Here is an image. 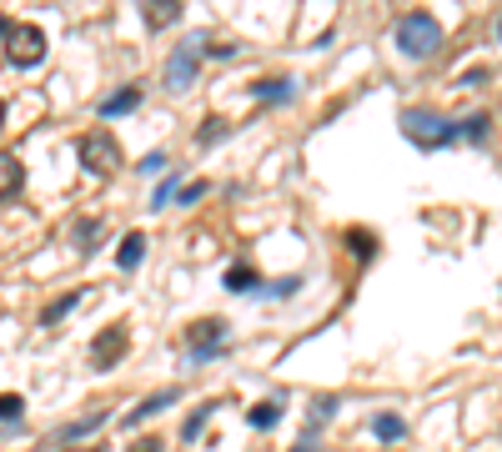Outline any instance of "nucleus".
Instances as JSON below:
<instances>
[{"mask_svg":"<svg viewBox=\"0 0 502 452\" xmlns=\"http://www.w3.org/2000/svg\"><path fill=\"white\" fill-rule=\"evenodd\" d=\"M347 247H351V256H357V262H372V256H376V237L367 231V226H351V231H347Z\"/></svg>","mask_w":502,"mask_h":452,"instance_id":"obj_17","label":"nucleus"},{"mask_svg":"<svg viewBox=\"0 0 502 452\" xmlns=\"http://www.w3.org/2000/svg\"><path fill=\"white\" fill-rule=\"evenodd\" d=\"M372 432H376L382 442H397L402 432H407V422H402L397 413H376V417H372Z\"/></svg>","mask_w":502,"mask_h":452,"instance_id":"obj_20","label":"nucleus"},{"mask_svg":"<svg viewBox=\"0 0 502 452\" xmlns=\"http://www.w3.org/2000/svg\"><path fill=\"white\" fill-rule=\"evenodd\" d=\"M216 407H221V402H201V407H191V417L181 422V442H196V438H201V427L212 422Z\"/></svg>","mask_w":502,"mask_h":452,"instance_id":"obj_15","label":"nucleus"},{"mask_svg":"<svg viewBox=\"0 0 502 452\" xmlns=\"http://www.w3.org/2000/svg\"><path fill=\"white\" fill-rule=\"evenodd\" d=\"M256 100H266V106H281V100H291V81L287 75H272V81H256Z\"/></svg>","mask_w":502,"mask_h":452,"instance_id":"obj_14","label":"nucleus"},{"mask_svg":"<svg viewBox=\"0 0 502 452\" xmlns=\"http://www.w3.org/2000/svg\"><path fill=\"white\" fill-rule=\"evenodd\" d=\"M247 422L256 427V432H266V427H276V422H281V402H256V407H251V413H247Z\"/></svg>","mask_w":502,"mask_h":452,"instance_id":"obj_19","label":"nucleus"},{"mask_svg":"<svg viewBox=\"0 0 502 452\" xmlns=\"http://www.w3.org/2000/svg\"><path fill=\"white\" fill-rule=\"evenodd\" d=\"M21 413H25L21 392H0V422H21Z\"/></svg>","mask_w":502,"mask_h":452,"instance_id":"obj_24","label":"nucleus"},{"mask_svg":"<svg viewBox=\"0 0 502 452\" xmlns=\"http://www.w3.org/2000/svg\"><path fill=\"white\" fill-rule=\"evenodd\" d=\"M498 36H502V21H498Z\"/></svg>","mask_w":502,"mask_h":452,"instance_id":"obj_35","label":"nucleus"},{"mask_svg":"<svg viewBox=\"0 0 502 452\" xmlns=\"http://www.w3.org/2000/svg\"><path fill=\"white\" fill-rule=\"evenodd\" d=\"M75 156L86 166L91 176H116L121 171V141L111 131H86V136L75 141Z\"/></svg>","mask_w":502,"mask_h":452,"instance_id":"obj_3","label":"nucleus"},{"mask_svg":"<svg viewBox=\"0 0 502 452\" xmlns=\"http://www.w3.org/2000/svg\"><path fill=\"white\" fill-rule=\"evenodd\" d=\"M126 347H131V326H126V322H111L96 342H91V362H96V372H111V367H121Z\"/></svg>","mask_w":502,"mask_h":452,"instance_id":"obj_7","label":"nucleus"},{"mask_svg":"<svg viewBox=\"0 0 502 452\" xmlns=\"http://www.w3.org/2000/svg\"><path fill=\"white\" fill-rule=\"evenodd\" d=\"M131 452H161V438H141Z\"/></svg>","mask_w":502,"mask_h":452,"instance_id":"obj_30","label":"nucleus"},{"mask_svg":"<svg viewBox=\"0 0 502 452\" xmlns=\"http://www.w3.org/2000/svg\"><path fill=\"white\" fill-rule=\"evenodd\" d=\"M136 106H141V86H121V91H111V96H100V116H106V121L136 111Z\"/></svg>","mask_w":502,"mask_h":452,"instance_id":"obj_11","label":"nucleus"},{"mask_svg":"<svg viewBox=\"0 0 502 452\" xmlns=\"http://www.w3.org/2000/svg\"><path fill=\"white\" fill-rule=\"evenodd\" d=\"M146 231H126L121 237V247H116V266H121V272H136L141 262H146Z\"/></svg>","mask_w":502,"mask_h":452,"instance_id":"obj_9","label":"nucleus"},{"mask_svg":"<svg viewBox=\"0 0 502 452\" xmlns=\"http://www.w3.org/2000/svg\"><path fill=\"white\" fill-rule=\"evenodd\" d=\"M11 50H5V61L21 65V71H30V65L46 61V30L40 25H11Z\"/></svg>","mask_w":502,"mask_h":452,"instance_id":"obj_5","label":"nucleus"},{"mask_svg":"<svg viewBox=\"0 0 502 452\" xmlns=\"http://www.w3.org/2000/svg\"><path fill=\"white\" fill-rule=\"evenodd\" d=\"M75 301H81V291H65V297H56V301L46 307V312H40V326H56V322H61V317L75 307Z\"/></svg>","mask_w":502,"mask_h":452,"instance_id":"obj_23","label":"nucleus"},{"mask_svg":"<svg viewBox=\"0 0 502 452\" xmlns=\"http://www.w3.org/2000/svg\"><path fill=\"white\" fill-rule=\"evenodd\" d=\"M96 427H106V407H91L86 417L65 422V427H61V438H86V432H96Z\"/></svg>","mask_w":502,"mask_h":452,"instance_id":"obj_18","label":"nucleus"},{"mask_svg":"<svg viewBox=\"0 0 502 452\" xmlns=\"http://www.w3.org/2000/svg\"><path fill=\"white\" fill-rule=\"evenodd\" d=\"M291 452H316V448H312V442H297V448H291Z\"/></svg>","mask_w":502,"mask_h":452,"instance_id":"obj_32","label":"nucleus"},{"mask_svg":"<svg viewBox=\"0 0 502 452\" xmlns=\"http://www.w3.org/2000/svg\"><path fill=\"white\" fill-rule=\"evenodd\" d=\"M0 126H5V100H0Z\"/></svg>","mask_w":502,"mask_h":452,"instance_id":"obj_33","label":"nucleus"},{"mask_svg":"<svg viewBox=\"0 0 502 452\" xmlns=\"http://www.w3.org/2000/svg\"><path fill=\"white\" fill-rule=\"evenodd\" d=\"M206 191H212V181H191V187H186V191H176V196H181V206H191V201H201Z\"/></svg>","mask_w":502,"mask_h":452,"instance_id":"obj_26","label":"nucleus"},{"mask_svg":"<svg viewBox=\"0 0 502 452\" xmlns=\"http://www.w3.org/2000/svg\"><path fill=\"white\" fill-rule=\"evenodd\" d=\"M71 241H75V251H81V256H91V251L106 241V216H81V222L71 226Z\"/></svg>","mask_w":502,"mask_h":452,"instance_id":"obj_8","label":"nucleus"},{"mask_svg":"<svg viewBox=\"0 0 502 452\" xmlns=\"http://www.w3.org/2000/svg\"><path fill=\"white\" fill-rule=\"evenodd\" d=\"M81 452H106V448H81Z\"/></svg>","mask_w":502,"mask_h":452,"instance_id":"obj_34","label":"nucleus"},{"mask_svg":"<svg viewBox=\"0 0 502 452\" xmlns=\"http://www.w3.org/2000/svg\"><path fill=\"white\" fill-rule=\"evenodd\" d=\"M176 397H181V392H176V387H161V392H156V397H146V402H141L136 413H126V427H141V417H156V413H166V407H171Z\"/></svg>","mask_w":502,"mask_h":452,"instance_id":"obj_12","label":"nucleus"},{"mask_svg":"<svg viewBox=\"0 0 502 452\" xmlns=\"http://www.w3.org/2000/svg\"><path fill=\"white\" fill-rule=\"evenodd\" d=\"M397 46H402V56H412V61L437 56V50H442V25L432 21L427 11H407L397 21Z\"/></svg>","mask_w":502,"mask_h":452,"instance_id":"obj_2","label":"nucleus"},{"mask_svg":"<svg viewBox=\"0 0 502 452\" xmlns=\"http://www.w3.org/2000/svg\"><path fill=\"white\" fill-rule=\"evenodd\" d=\"M397 121H402V136L412 141V146H422V151H442V146L457 141V121H447V116H437V111H427V106H407Z\"/></svg>","mask_w":502,"mask_h":452,"instance_id":"obj_1","label":"nucleus"},{"mask_svg":"<svg viewBox=\"0 0 502 452\" xmlns=\"http://www.w3.org/2000/svg\"><path fill=\"white\" fill-rule=\"evenodd\" d=\"M21 187H25V166H21V156L0 151V201L21 196Z\"/></svg>","mask_w":502,"mask_h":452,"instance_id":"obj_10","label":"nucleus"},{"mask_svg":"<svg viewBox=\"0 0 502 452\" xmlns=\"http://www.w3.org/2000/svg\"><path fill=\"white\" fill-rule=\"evenodd\" d=\"M141 15H146L151 30H166L171 21H181V5L176 0H151V5H141Z\"/></svg>","mask_w":502,"mask_h":452,"instance_id":"obj_13","label":"nucleus"},{"mask_svg":"<svg viewBox=\"0 0 502 452\" xmlns=\"http://www.w3.org/2000/svg\"><path fill=\"white\" fill-rule=\"evenodd\" d=\"M226 322L221 317H201V322H191L186 326V352H191V362H212L216 352L226 347Z\"/></svg>","mask_w":502,"mask_h":452,"instance_id":"obj_4","label":"nucleus"},{"mask_svg":"<svg viewBox=\"0 0 502 452\" xmlns=\"http://www.w3.org/2000/svg\"><path fill=\"white\" fill-rule=\"evenodd\" d=\"M206 56H216V61H231V56H237V46H231V40H206Z\"/></svg>","mask_w":502,"mask_h":452,"instance_id":"obj_25","label":"nucleus"},{"mask_svg":"<svg viewBox=\"0 0 502 452\" xmlns=\"http://www.w3.org/2000/svg\"><path fill=\"white\" fill-rule=\"evenodd\" d=\"M11 25H15L11 15H0V36H11Z\"/></svg>","mask_w":502,"mask_h":452,"instance_id":"obj_31","label":"nucleus"},{"mask_svg":"<svg viewBox=\"0 0 502 452\" xmlns=\"http://www.w3.org/2000/svg\"><path fill=\"white\" fill-rule=\"evenodd\" d=\"M196 65H201V40H186V46H176L166 56V91H191L196 86Z\"/></svg>","mask_w":502,"mask_h":452,"instance_id":"obj_6","label":"nucleus"},{"mask_svg":"<svg viewBox=\"0 0 502 452\" xmlns=\"http://www.w3.org/2000/svg\"><path fill=\"white\" fill-rule=\"evenodd\" d=\"M262 282H256V272H251L247 262H237L231 272H226V291H256Z\"/></svg>","mask_w":502,"mask_h":452,"instance_id":"obj_21","label":"nucleus"},{"mask_svg":"<svg viewBox=\"0 0 502 452\" xmlns=\"http://www.w3.org/2000/svg\"><path fill=\"white\" fill-rule=\"evenodd\" d=\"M141 171H146V176H161L166 171V156H161V151H151L146 161H141Z\"/></svg>","mask_w":502,"mask_h":452,"instance_id":"obj_27","label":"nucleus"},{"mask_svg":"<svg viewBox=\"0 0 502 452\" xmlns=\"http://www.w3.org/2000/svg\"><path fill=\"white\" fill-rule=\"evenodd\" d=\"M297 287H301L297 276H287V282H276V287H272V291H276V297H291V291H297Z\"/></svg>","mask_w":502,"mask_h":452,"instance_id":"obj_29","label":"nucleus"},{"mask_svg":"<svg viewBox=\"0 0 502 452\" xmlns=\"http://www.w3.org/2000/svg\"><path fill=\"white\" fill-rule=\"evenodd\" d=\"M332 407H337V402H332V397H322V402H316V407H312V427H322L326 417H332Z\"/></svg>","mask_w":502,"mask_h":452,"instance_id":"obj_28","label":"nucleus"},{"mask_svg":"<svg viewBox=\"0 0 502 452\" xmlns=\"http://www.w3.org/2000/svg\"><path fill=\"white\" fill-rule=\"evenodd\" d=\"M226 136H231V126H226L221 116H206V121H201V131H196L201 146H216V141H226Z\"/></svg>","mask_w":502,"mask_h":452,"instance_id":"obj_22","label":"nucleus"},{"mask_svg":"<svg viewBox=\"0 0 502 452\" xmlns=\"http://www.w3.org/2000/svg\"><path fill=\"white\" fill-rule=\"evenodd\" d=\"M488 131H492V116L488 111H477V116H467V121H457V136L472 141V146H482V141H488Z\"/></svg>","mask_w":502,"mask_h":452,"instance_id":"obj_16","label":"nucleus"}]
</instances>
